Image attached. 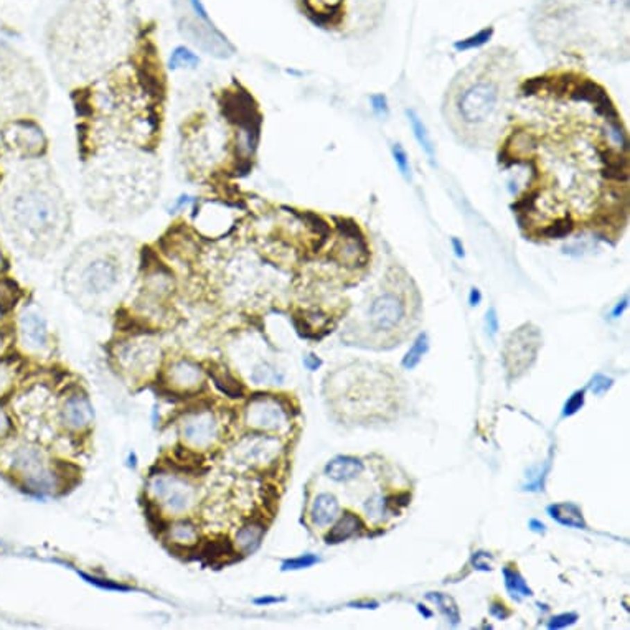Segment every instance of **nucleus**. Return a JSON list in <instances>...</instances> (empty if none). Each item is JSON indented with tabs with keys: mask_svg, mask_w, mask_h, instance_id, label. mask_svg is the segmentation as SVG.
Instances as JSON below:
<instances>
[{
	"mask_svg": "<svg viewBox=\"0 0 630 630\" xmlns=\"http://www.w3.org/2000/svg\"><path fill=\"white\" fill-rule=\"evenodd\" d=\"M148 492L173 513L190 510L195 502V488L177 475H155L148 484Z\"/></svg>",
	"mask_w": 630,
	"mask_h": 630,
	"instance_id": "4",
	"label": "nucleus"
},
{
	"mask_svg": "<svg viewBox=\"0 0 630 630\" xmlns=\"http://www.w3.org/2000/svg\"><path fill=\"white\" fill-rule=\"evenodd\" d=\"M12 429V423H10V418H8L6 411H2L0 409V437H3V436H7L8 432H10Z\"/></svg>",
	"mask_w": 630,
	"mask_h": 630,
	"instance_id": "45",
	"label": "nucleus"
},
{
	"mask_svg": "<svg viewBox=\"0 0 630 630\" xmlns=\"http://www.w3.org/2000/svg\"><path fill=\"white\" fill-rule=\"evenodd\" d=\"M315 563H318L317 556H314V554H304V556H299V558H294V559H287V561H284L282 571L304 570V568L314 566Z\"/></svg>",
	"mask_w": 630,
	"mask_h": 630,
	"instance_id": "34",
	"label": "nucleus"
},
{
	"mask_svg": "<svg viewBox=\"0 0 630 630\" xmlns=\"http://www.w3.org/2000/svg\"><path fill=\"white\" fill-rule=\"evenodd\" d=\"M2 216L17 239L48 244L63 235L68 225L67 207L53 185L25 183L2 203Z\"/></svg>",
	"mask_w": 630,
	"mask_h": 630,
	"instance_id": "2",
	"label": "nucleus"
},
{
	"mask_svg": "<svg viewBox=\"0 0 630 630\" xmlns=\"http://www.w3.org/2000/svg\"><path fill=\"white\" fill-rule=\"evenodd\" d=\"M10 384H12L10 370H8L7 366L0 365V395L7 393V389L10 388Z\"/></svg>",
	"mask_w": 630,
	"mask_h": 630,
	"instance_id": "44",
	"label": "nucleus"
},
{
	"mask_svg": "<svg viewBox=\"0 0 630 630\" xmlns=\"http://www.w3.org/2000/svg\"><path fill=\"white\" fill-rule=\"evenodd\" d=\"M182 436L195 448H207L218 437V423L212 413L190 416L182 424Z\"/></svg>",
	"mask_w": 630,
	"mask_h": 630,
	"instance_id": "10",
	"label": "nucleus"
},
{
	"mask_svg": "<svg viewBox=\"0 0 630 630\" xmlns=\"http://www.w3.org/2000/svg\"><path fill=\"white\" fill-rule=\"evenodd\" d=\"M576 620H577V614H572V612H570V614L554 615L553 619L548 622V629H564V627H568V625L574 624Z\"/></svg>",
	"mask_w": 630,
	"mask_h": 630,
	"instance_id": "39",
	"label": "nucleus"
},
{
	"mask_svg": "<svg viewBox=\"0 0 630 630\" xmlns=\"http://www.w3.org/2000/svg\"><path fill=\"white\" fill-rule=\"evenodd\" d=\"M548 513L551 518H554L558 523L564 525V527L577 528V530H584L586 528L583 511H581V509L576 505V503L568 502V503H556V505H550Z\"/></svg>",
	"mask_w": 630,
	"mask_h": 630,
	"instance_id": "20",
	"label": "nucleus"
},
{
	"mask_svg": "<svg viewBox=\"0 0 630 630\" xmlns=\"http://www.w3.org/2000/svg\"><path fill=\"white\" fill-rule=\"evenodd\" d=\"M382 509H383V502L371 500L368 505H366V510H368L371 515H380V510H382Z\"/></svg>",
	"mask_w": 630,
	"mask_h": 630,
	"instance_id": "51",
	"label": "nucleus"
},
{
	"mask_svg": "<svg viewBox=\"0 0 630 630\" xmlns=\"http://www.w3.org/2000/svg\"><path fill=\"white\" fill-rule=\"evenodd\" d=\"M198 63H200V58L190 50V48L177 46L172 51V56H170L169 67L172 69L195 68V67H198Z\"/></svg>",
	"mask_w": 630,
	"mask_h": 630,
	"instance_id": "29",
	"label": "nucleus"
},
{
	"mask_svg": "<svg viewBox=\"0 0 630 630\" xmlns=\"http://www.w3.org/2000/svg\"><path fill=\"white\" fill-rule=\"evenodd\" d=\"M14 469L24 479L28 490L35 493L53 492L56 487V474L48 470L38 450L22 448L14 457Z\"/></svg>",
	"mask_w": 630,
	"mask_h": 630,
	"instance_id": "3",
	"label": "nucleus"
},
{
	"mask_svg": "<svg viewBox=\"0 0 630 630\" xmlns=\"http://www.w3.org/2000/svg\"><path fill=\"white\" fill-rule=\"evenodd\" d=\"M490 614H492L493 617H497V619L505 620V619H509V617L511 615V611L506 609L505 604L493 602L492 606H490Z\"/></svg>",
	"mask_w": 630,
	"mask_h": 630,
	"instance_id": "41",
	"label": "nucleus"
},
{
	"mask_svg": "<svg viewBox=\"0 0 630 630\" xmlns=\"http://www.w3.org/2000/svg\"><path fill=\"white\" fill-rule=\"evenodd\" d=\"M427 350H429V339H427L426 334H421L414 340L413 347L409 348L406 357L402 358V366L406 370L416 368L419 365V361H421V358L427 353Z\"/></svg>",
	"mask_w": 630,
	"mask_h": 630,
	"instance_id": "28",
	"label": "nucleus"
},
{
	"mask_svg": "<svg viewBox=\"0 0 630 630\" xmlns=\"http://www.w3.org/2000/svg\"><path fill=\"white\" fill-rule=\"evenodd\" d=\"M2 262H3V259H2V255H0V268H2Z\"/></svg>",
	"mask_w": 630,
	"mask_h": 630,
	"instance_id": "56",
	"label": "nucleus"
},
{
	"mask_svg": "<svg viewBox=\"0 0 630 630\" xmlns=\"http://www.w3.org/2000/svg\"><path fill=\"white\" fill-rule=\"evenodd\" d=\"M12 144L25 154H40L43 147V134L32 122H17L12 126Z\"/></svg>",
	"mask_w": 630,
	"mask_h": 630,
	"instance_id": "13",
	"label": "nucleus"
},
{
	"mask_svg": "<svg viewBox=\"0 0 630 630\" xmlns=\"http://www.w3.org/2000/svg\"><path fill=\"white\" fill-rule=\"evenodd\" d=\"M20 332L25 342L33 348H43L48 342L45 318L33 310H28L20 317Z\"/></svg>",
	"mask_w": 630,
	"mask_h": 630,
	"instance_id": "14",
	"label": "nucleus"
},
{
	"mask_svg": "<svg viewBox=\"0 0 630 630\" xmlns=\"http://www.w3.org/2000/svg\"><path fill=\"white\" fill-rule=\"evenodd\" d=\"M530 528L533 531H536V533H545L546 531V527L541 522H538V520H530Z\"/></svg>",
	"mask_w": 630,
	"mask_h": 630,
	"instance_id": "52",
	"label": "nucleus"
},
{
	"mask_svg": "<svg viewBox=\"0 0 630 630\" xmlns=\"http://www.w3.org/2000/svg\"><path fill=\"white\" fill-rule=\"evenodd\" d=\"M274 449H278V441L274 437L249 436L236 448V456L248 463H259L273 457Z\"/></svg>",
	"mask_w": 630,
	"mask_h": 630,
	"instance_id": "11",
	"label": "nucleus"
},
{
	"mask_svg": "<svg viewBox=\"0 0 630 630\" xmlns=\"http://www.w3.org/2000/svg\"><path fill=\"white\" fill-rule=\"evenodd\" d=\"M361 472L363 462L360 459L350 456L335 457L334 461H330L325 467L327 477H330L332 480H337V482H347V480L355 479V477L360 475Z\"/></svg>",
	"mask_w": 630,
	"mask_h": 630,
	"instance_id": "17",
	"label": "nucleus"
},
{
	"mask_svg": "<svg viewBox=\"0 0 630 630\" xmlns=\"http://www.w3.org/2000/svg\"><path fill=\"white\" fill-rule=\"evenodd\" d=\"M304 365H305V368H307V370L315 371V370L318 368V366L322 365V361L318 360V358L315 357V355H307V357L304 358Z\"/></svg>",
	"mask_w": 630,
	"mask_h": 630,
	"instance_id": "46",
	"label": "nucleus"
},
{
	"mask_svg": "<svg viewBox=\"0 0 630 630\" xmlns=\"http://www.w3.org/2000/svg\"><path fill=\"white\" fill-rule=\"evenodd\" d=\"M450 244H452L454 253H456L457 257H463L466 256V249H463V244L459 238H452L450 239Z\"/></svg>",
	"mask_w": 630,
	"mask_h": 630,
	"instance_id": "50",
	"label": "nucleus"
},
{
	"mask_svg": "<svg viewBox=\"0 0 630 630\" xmlns=\"http://www.w3.org/2000/svg\"><path fill=\"white\" fill-rule=\"evenodd\" d=\"M93 416L94 411L90 400L86 396L80 395L68 398L63 406V411H61L63 423L68 427H71V429H83V427L90 426L91 421H93Z\"/></svg>",
	"mask_w": 630,
	"mask_h": 630,
	"instance_id": "12",
	"label": "nucleus"
},
{
	"mask_svg": "<svg viewBox=\"0 0 630 630\" xmlns=\"http://www.w3.org/2000/svg\"><path fill=\"white\" fill-rule=\"evenodd\" d=\"M350 607H357V609H376V607H378V602L357 601V602H350Z\"/></svg>",
	"mask_w": 630,
	"mask_h": 630,
	"instance_id": "48",
	"label": "nucleus"
},
{
	"mask_svg": "<svg viewBox=\"0 0 630 630\" xmlns=\"http://www.w3.org/2000/svg\"><path fill=\"white\" fill-rule=\"evenodd\" d=\"M361 528H363V523H361L360 516L352 513V511H347V513H343L342 518L339 520V523H337L335 527L332 528L329 533H327L325 541L329 545L342 543V541L348 540L350 536L355 535L358 530H361Z\"/></svg>",
	"mask_w": 630,
	"mask_h": 630,
	"instance_id": "21",
	"label": "nucleus"
},
{
	"mask_svg": "<svg viewBox=\"0 0 630 630\" xmlns=\"http://www.w3.org/2000/svg\"><path fill=\"white\" fill-rule=\"evenodd\" d=\"M119 281V268L111 256H98L83 269V284L91 294H104Z\"/></svg>",
	"mask_w": 630,
	"mask_h": 630,
	"instance_id": "9",
	"label": "nucleus"
},
{
	"mask_svg": "<svg viewBox=\"0 0 630 630\" xmlns=\"http://www.w3.org/2000/svg\"><path fill=\"white\" fill-rule=\"evenodd\" d=\"M426 597L429 599V601L434 602L437 607H439V611L443 612L445 617H448L450 624L452 625L459 624V620H461V614H459V607H457V604L454 602L452 597L445 596V594H443V593H429V594H426Z\"/></svg>",
	"mask_w": 630,
	"mask_h": 630,
	"instance_id": "27",
	"label": "nucleus"
},
{
	"mask_svg": "<svg viewBox=\"0 0 630 630\" xmlns=\"http://www.w3.org/2000/svg\"><path fill=\"white\" fill-rule=\"evenodd\" d=\"M485 329H487V334L492 337H495L498 334V315L497 310L493 307H490L485 314Z\"/></svg>",
	"mask_w": 630,
	"mask_h": 630,
	"instance_id": "40",
	"label": "nucleus"
},
{
	"mask_svg": "<svg viewBox=\"0 0 630 630\" xmlns=\"http://www.w3.org/2000/svg\"><path fill=\"white\" fill-rule=\"evenodd\" d=\"M493 33H495L493 27H487V28L480 30V32L470 35V37L462 38V40H457L456 43H454V50L459 51V53H461V51L479 50V48L485 46L490 40H492Z\"/></svg>",
	"mask_w": 630,
	"mask_h": 630,
	"instance_id": "25",
	"label": "nucleus"
},
{
	"mask_svg": "<svg viewBox=\"0 0 630 630\" xmlns=\"http://www.w3.org/2000/svg\"><path fill=\"white\" fill-rule=\"evenodd\" d=\"M370 104L371 109L375 111V114L386 117L389 114V104H388V98L382 93H376L370 96Z\"/></svg>",
	"mask_w": 630,
	"mask_h": 630,
	"instance_id": "37",
	"label": "nucleus"
},
{
	"mask_svg": "<svg viewBox=\"0 0 630 630\" xmlns=\"http://www.w3.org/2000/svg\"><path fill=\"white\" fill-rule=\"evenodd\" d=\"M625 307H627V299H624L622 302H619V305H617V307L612 310V317H614V318L619 317V315L624 312Z\"/></svg>",
	"mask_w": 630,
	"mask_h": 630,
	"instance_id": "53",
	"label": "nucleus"
},
{
	"mask_svg": "<svg viewBox=\"0 0 630 630\" xmlns=\"http://www.w3.org/2000/svg\"><path fill=\"white\" fill-rule=\"evenodd\" d=\"M266 533V527L259 522H251L244 525L243 528H239V531L236 533V543H238L239 550L243 553H253L257 550V546L261 545L262 536Z\"/></svg>",
	"mask_w": 630,
	"mask_h": 630,
	"instance_id": "22",
	"label": "nucleus"
},
{
	"mask_svg": "<svg viewBox=\"0 0 630 630\" xmlns=\"http://www.w3.org/2000/svg\"><path fill=\"white\" fill-rule=\"evenodd\" d=\"M188 3H190L191 10L195 12V15L198 17V19H201L203 22H207V24H210V15H208L207 8H205L203 2H201V0H188Z\"/></svg>",
	"mask_w": 630,
	"mask_h": 630,
	"instance_id": "43",
	"label": "nucleus"
},
{
	"mask_svg": "<svg viewBox=\"0 0 630 630\" xmlns=\"http://www.w3.org/2000/svg\"><path fill=\"white\" fill-rule=\"evenodd\" d=\"M251 380L256 384H279L284 380V375L279 373L278 370L268 365V363H261L257 365L251 373Z\"/></svg>",
	"mask_w": 630,
	"mask_h": 630,
	"instance_id": "32",
	"label": "nucleus"
},
{
	"mask_svg": "<svg viewBox=\"0 0 630 630\" xmlns=\"http://www.w3.org/2000/svg\"><path fill=\"white\" fill-rule=\"evenodd\" d=\"M246 421L249 426L266 431H279L286 426V411L275 398L257 395L253 398L246 409Z\"/></svg>",
	"mask_w": 630,
	"mask_h": 630,
	"instance_id": "8",
	"label": "nucleus"
},
{
	"mask_svg": "<svg viewBox=\"0 0 630 630\" xmlns=\"http://www.w3.org/2000/svg\"><path fill=\"white\" fill-rule=\"evenodd\" d=\"M472 563H474V566L477 568V570H482V571H490V570H492V566H490L488 563L482 561V553L474 554V556H472Z\"/></svg>",
	"mask_w": 630,
	"mask_h": 630,
	"instance_id": "47",
	"label": "nucleus"
},
{
	"mask_svg": "<svg viewBox=\"0 0 630 630\" xmlns=\"http://www.w3.org/2000/svg\"><path fill=\"white\" fill-rule=\"evenodd\" d=\"M522 67L515 51L490 48L454 74L441 101V116L454 141L490 151L502 141L515 104Z\"/></svg>",
	"mask_w": 630,
	"mask_h": 630,
	"instance_id": "1",
	"label": "nucleus"
},
{
	"mask_svg": "<svg viewBox=\"0 0 630 630\" xmlns=\"http://www.w3.org/2000/svg\"><path fill=\"white\" fill-rule=\"evenodd\" d=\"M583 405H584V391H583V389H579V391H576L574 395H572L570 400H568L566 405H564L563 416L576 414L577 411L583 408Z\"/></svg>",
	"mask_w": 630,
	"mask_h": 630,
	"instance_id": "38",
	"label": "nucleus"
},
{
	"mask_svg": "<svg viewBox=\"0 0 630 630\" xmlns=\"http://www.w3.org/2000/svg\"><path fill=\"white\" fill-rule=\"evenodd\" d=\"M122 358H124L126 361H129L130 368H137V366H142V368L146 366L147 368V366L155 360L154 353H148L144 348L124 350V352H122Z\"/></svg>",
	"mask_w": 630,
	"mask_h": 630,
	"instance_id": "33",
	"label": "nucleus"
},
{
	"mask_svg": "<svg viewBox=\"0 0 630 630\" xmlns=\"http://www.w3.org/2000/svg\"><path fill=\"white\" fill-rule=\"evenodd\" d=\"M409 500H411V495L409 493H400V495H395V497H389L388 498V502H386V505L388 506H391L393 510L396 509H400V506H406V505H409Z\"/></svg>",
	"mask_w": 630,
	"mask_h": 630,
	"instance_id": "42",
	"label": "nucleus"
},
{
	"mask_svg": "<svg viewBox=\"0 0 630 630\" xmlns=\"http://www.w3.org/2000/svg\"><path fill=\"white\" fill-rule=\"evenodd\" d=\"M170 382L175 386L190 389L203 383V375L198 365L190 360H180L170 368Z\"/></svg>",
	"mask_w": 630,
	"mask_h": 630,
	"instance_id": "16",
	"label": "nucleus"
},
{
	"mask_svg": "<svg viewBox=\"0 0 630 630\" xmlns=\"http://www.w3.org/2000/svg\"><path fill=\"white\" fill-rule=\"evenodd\" d=\"M540 343V332L531 325H523L522 329L511 334L505 348V365L510 373L516 376L530 368L536 358Z\"/></svg>",
	"mask_w": 630,
	"mask_h": 630,
	"instance_id": "6",
	"label": "nucleus"
},
{
	"mask_svg": "<svg viewBox=\"0 0 630 630\" xmlns=\"http://www.w3.org/2000/svg\"><path fill=\"white\" fill-rule=\"evenodd\" d=\"M612 384H614L612 378H607V376H604V375H596L593 380H590L589 389L596 396H601V395H604V393L609 391V389L612 388Z\"/></svg>",
	"mask_w": 630,
	"mask_h": 630,
	"instance_id": "35",
	"label": "nucleus"
},
{
	"mask_svg": "<svg viewBox=\"0 0 630 630\" xmlns=\"http://www.w3.org/2000/svg\"><path fill=\"white\" fill-rule=\"evenodd\" d=\"M284 601L282 597H259V599H256V604H259V606H262V604H274V602H281Z\"/></svg>",
	"mask_w": 630,
	"mask_h": 630,
	"instance_id": "54",
	"label": "nucleus"
},
{
	"mask_svg": "<svg viewBox=\"0 0 630 630\" xmlns=\"http://www.w3.org/2000/svg\"><path fill=\"white\" fill-rule=\"evenodd\" d=\"M391 155L393 160H395L398 170L402 175L406 182L413 180V169H411V162H409V155L406 152V148L402 147V144L395 142L391 144Z\"/></svg>",
	"mask_w": 630,
	"mask_h": 630,
	"instance_id": "31",
	"label": "nucleus"
},
{
	"mask_svg": "<svg viewBox=\"0 0 630 630\" xmlns=\"http://www.w3.org/2000/svg\"><path fill=\"white\" fill-rule=\"evenodd\" d=\"M503 577H505L506 589H509V593L515 599L527 597L533 594V590L528 588V584L525 583V579L520 576V572L516 570H511V568H509V566L503 568Z\"/></svg>",
	"mask_w": 630,
	"mask_h": 630,
	"instance_id": "26",
	"label": "nucleus"
},
{
	"mask_svg": "<svg viewBox=\"0 0 630 630\" xmlns=\"http://www.w3.org/2000/svg\"><path fill=\"white\" fill-rule=\"evenodd\" d=\"M81 577H83V579H86L87 583L98 586V588H101V589H109V590H129L128 586L119 584V583H114V581H111V579H99V577L87 576V574H85V572H81Z\"/></svg>",
	"mask_w": 630,
	"mask_h": 630,
	"instance_id": "36",
	"label": "nucleus"
},
{
	"mask_svg": "<svg viewBox=\"0 0 630 630\" xmlns=\"http://www.w3.org/2000/svg\"><path fill=\"white\" fill-rule=\"evenodd\" d=\"M236 554L238 553H236L233 545L226 536H218L205 541L200 548V556L207 559L210 564L230 563L236 559Z\"/></svg>",
	"mask_w": 630,
	"mask_h": 630,
	"instance_id": "15",
	"label": "nucleus"
},
{
	"mask_svg": "<svg viewBox=\"0 0 630 630\" xmlns=\"http://www.w3.org/2000/svg\"><path fill=\"white\" fill-rule=\"evenodd\" d=\"M208 373H210V376H212L213 382H215L216 388L220 389L221 393H225L226 396H230V398H243L244 396V386L226 368L212 366V368L208 370Z\"/></svg>",
	"mask_w": 630,
	"mask_h": 630,
	"instance_id": "23",
	"label": "nucleus"
},
{
	"mask_svg": "<svg viewBox=\"0 0 630 630\" xmlns=\"http://www.w3.org/2000/svg\"><path fill=\"white\" fill-rule=\"evenodd\" d=\"M418 611L421 612V614H423L424 617H426V619H431V617H432V612H431V611H427L426 607L423 606V604H418Z\"/></svg>",
	"mask_w": 630,
	"mask_h": 630,
	"instance_id": "55",
	"label": "nucleus"
},
{
	"mask_svg": "<svg viewBox=\"0 0 630 630\" xmlns=\"http://www.w3.org/2000/svg\"><path fill=\"white\" fill-rule=\"evenodd\" d=\"M169 536L177 546L190 548L198 541V528L190 520H180L169 528Z\"/></svg>",
	"mask_w": 630,
	"mask_h": 630,
	"instance_id": "24",
	"label": "nucleus"
},
{
	"mask_svg": "<svg viewBox=\"0 0 630 630\" xmlns=\"http://www.w3.org/2000/svg\"><path fill=\"white\" fill-rule=\"evenodd\" d=\"M180 32L196 45L200 50L207 53L218 56V58H226L235 53V46L226 40V37L220 30H216L213 25L205 22L203 25L196 24L195 20H183L180 24Z\"/></svg>",
	"mask_w": 630,
	"mask_h": 630,
	"instance_id": "7",
	"label": "nucleus"
},
{
	"mask_svg": "<svg viewBox=\"0 0 630 630\" xmlns=\"http://www.w3.org/2000/svg\"><path fill=\"white\" fill-rule=\"evenodd\" d=\"M342 2L343 0H305L310 14L317 15L318 19H329V15H335Z\"/></svg>",
	"mask_w": 630,
	"mask_h": 630,
	"instance_id": "30",
	"label": "nucleus"
},
{
	"mask_svg": "<svg viewBox=\"0 0 630 630\" xmlns=\"http://www.w3.org/2000/svg\"><path fill=\"white\" fill-rule=\"evenodd\" d=\"M406 312H408L406 297L401 292L388 289L371 300L368 309L370 325L376 332L395 330L406 318Z\"/></svg>",
	"mask_w": 630,
	"mask_h": 630,
	"instance_id": "5",
	"label": "nucleus"
},
{
	"mask_svg": "<svg viewBox=\"0 0 630 630\" xmlns=\"http://www.w3.org/2000/svg\"><path fill=\"white\" fill-rule=\"evenodd\" d=\"M480 300H482V294H480V291L477 287H472L470 289V294H469L470 307H475V305H479Z\"/></svg>",
	"mask_w": 630,
	"mask_h": 630,
	"instance_id": "49",
	"label": "nucleus"
},
{
	"mask_svg": "<svg viewBox=\"0 0 630 630\" xmlns=\"http://www.w3.org/2000/svg\"><path fill=\"white\" fill-rule=\"evenodd\" d=\"M406 117H408L411 130H413V135H414L416 141H418L419 147L423 148L424 154L427 155V159H429L431 164L434 165L436 146H434V141H432L429 130H427L426 124H424V121L421 119V116H419L414 109H406Z\"/></svg>",
	"mask_w": 630,
	"mask_h": 630,
	"instance_id": "19",
	"label": "nucleus"
},
{
	"mask_svg": "<svg viewBox=\"0 0 630 630\" xmlns=\"http://www.w3.org/2000/svg\"><path fill=\"white\" fill-rule=\"evenodd\" d=\"M339 502L334 495L330 493H321L317 495V498L314 500L312 510H310V516H312V522L317 525V527H327L330 525L339 515Z\"/></svg>",
	"mask_w": 630,
	"mask_h": 630,
	"instance_id": "18",
	"label": "nucleus"
}]
</instances>
